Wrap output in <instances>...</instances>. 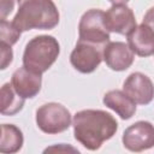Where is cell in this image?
<instances>
[{
  "mask_svg": "<svg viewBox=\"0 0 154 154\" xmlns=\"http://www.w3.org/2000/svg\"><path fill=\"white\" fill-rule=\"evenodd\" d=\"M1 48V70H5L13 60V51L11 46H7L5 43H0Z\"/></svg>",
  "mask_w": 154,
  "mask_h": 154,
  "instance_id": "ac0fdd59",
  "label": "cell"
},
{
  "mask_svg": "<svg viewBox=\"0 0 154 154\" xmlns=\"http://www.w3.org/2000/svg\"><path fill=\"white\" fill-rule=\"evenodd\" d=\"M105 23L109 32L129 35L136 28L134 11L124 1H113L105 12Z\"/></svg>",
  "mask_w": 154,
  "mask_h": 154,
  "instance_id": "ba28073f",
  "label": "cell"
},
{
  "mask_svg": "<svg viewBox=\"0 0 154 154\" xmlns=\"http://www.w3.org/2000/svg\"><path fill=\"white\" fill-rule=\"evenodd\" d=\"M123 91L136 105H148L154 99V84L142 72L130 73L123 83Z\"/></svg>",
  "mask_w": 154,
  "mask_h": 154,
  "instance_id": "9c48e42d",
  "label": "cell"
},
{
  "mask_svg": "<svg viewBox=\"0 0 154 154\" xmlns=\"http://www.w3.org/2000/svg\"><path fill=\"white\" fill-rule=\"evenodd\" d=\"M59 11L51 0H25L19 2L12 24L22 32L31 29L51 30L59 23Z\"/></svg>",
  "mask_w": 154,
  "mask_h": 154,
  "instance_id": "7a4b0ae2",
  "label": "cell"
},
{
  "mask_svg": "<svg viewBox=\"0 0 154 154\" xmlns=\"http://www.w3.org/2000/svg\"><path fill=\"white\" fill-rule=\"evenodd\" d=\"M1 114L14 116L23 109L25 99L20 97L13 89L11 83H5L1 87Z\"/></svg>",
  "mask_w": 154,
  "mask_h": 154,
  "instance_id": "9a60e30c",
  "label": "cell"
},
{
  "mask_svg": "<svg viewBox=\"0 0 154 154\" xmlns=\"http://www.w3.org/2000/svg\"><path fill=\"white\" fill-rule=\"evenodd\" d=\"M105 47L77 41L70 54L71 65L81 73L94 72L103 60Z\"/></svg>",
  "mask_w": 154,
  "mask_h": 154,
  "instance_id": "52a82bcc",
  "label": "cell"
},
{
  "mask_svg": "<svg viewBox=\"0 0 154 154\" xmlns=\"http://www.w3.org/2000/svg\"><path fill=\"white\" fill-rule=\"evenodd\" d=\"M73 136L88 150H97L103 142L112 138L117 130L116 118L102 109H82L72 119Z\"/></svg>",
  "mask_w": 154,
  "mask_h": 154,
  "instance_id": "6da1fadb",
  "label": "cell"
},
{
  "mask_svg": "<svg viewBox=\"0 0 154 154\" xmlns=\"http://www.w3.org/2000/svg\"><path fill=\"white\" fill-rule=\"evenodd\" d=\"M109 38L105 12L100 8H90L84 12L78 23V41L106 47L111 42Z\"/></svg>",
  "mask_w": 154,
  "mask_h": 154,
  "instance_id": "277c9868",
  "label": "cell"
},
{
  "mask_svg": "<svg viewBox=\"0 0 154 154\" xmlns=\"http://www.w3.org/2000/svg\"><path fill=\"white\" fill-rule=\"evenodd\" d=\"M24 137L22 130L13 124L1 125L0 152L1 154H16L23 147Z\"/></svg>",
  "mask_w": 154,
  "mask_h": 154,
  "instance_id": "5bb4252c",
  "label": "cell"
},
{
  "mask_svg": "<svg viewBox=\"0 0 154 154\" xmlns=\"http://www.w3.org/2000/svg\"><path fill=\"white\" fill-rule=\"evenodd\" d=\"M128 46L138 57H149L154 54V30L141 23L126 36Z\"/></svg>",
  "mask_w": 154,
  "mask_h": 154,
  "instance_id": "7c38bea8",
  "label": "cell"
},
{
  "mask_svg": "<svg viewBox=\"0 0 154 154\" xmlns=\"http://www.w3.org/2000/svg\"><path fill=\"white\" fill-rule=\"evenodd\" d=\"M122 142L125 149L141 153L154 147V125L147 120H138L125 129Z\"/></svg>",
  "mask_w": 154,
  "mask_h": 154,
  "instance_id": "8992f818",
  "label": "cell"
},
{
  "mask_svg": "<svg viewBox=\"0 0 154 154\" xmlns=\"http://www.w3.org/2000/svg\"><path fill=\"white\" fill-rule=\"evenodd\" d=\"M142 23L146 24V25H148L150 29L154 30V6H152V7L146 12Z\"/></svg>",
  "mask_w": 154,
  "mask_h": 154,
  "instance_id": "ffe728a7",
  "label": "cell"
},
{
  "mask_svg": "<svg viewBox=\"0 0 154 154\" xmlns=\"http://www.w3.org/2000/svg\"><path fill=\"white\" fill-rule=\"evenodd\" d=\"M36 124L38 129L48 135H55L66 131L72 118L70 111L58 102H48L36 109Z\"/></svg>",
  "mask_w": 154,
  "mask_h": 154,
  "instance_id": "5b68a950",
  "label": "cell"
},
{
  "mask_svg": "<svg viewBox=\"0 0 154 154\" xmlns=\"http://www.w3.org/2000/svg\"><path fill=\"white\" fill-rule=\"evenodd\" d=\"M20 31L12 24V22L0 20V43L13 46L20 37Z\"/></svg>",
  "mask_w": 154,
  "mask_h": 154,
  "instance_id": "2e32d148",
  "label": "cell"
},
{
  "mask_svg": "<svg viewBox=\"0 0 154 154\" xmlns=\"http://www.w3.org/2000/svg\"><path fill=\"white\" fill-rule=\"evenodd\" d=\"M14 6V2L13 1H1V6H0V17H1V20H5L6 19V16L8 13H11L12 8Z\"/></svg>",
  "mask_w": 154,
  "mask_h": 154,
  "instance_id": "d6986e66",
  "label": "cell"
},
{
  "mask_svg": "<svg viewBox=\"0 0 154 154\" xmlns=\"http://www.w3.org/2000/svg\"><path fill=\"white\" fill-rule=\"evenodd\" d=\"M11 84L14 91L23 99L35 97L42 85V75L35 73L26 67L22 66L17 69L11 78Z\"/></svg>",
  "mask_w": 154,
  "mask_h": 154,
  "instance_id": "30bf717a",
  "label": "cell"
},
{
  "mask_svg": "<svg viewBox=\"0 0 154 154\" xmlns=\"http://www.w3.org/2000/svg\"><path fill=\"white\" fill-rule=\"evenodd\" d=\"M42 154H81V152L71 144L57 143V144H52L45 148Z\"/></svg>",
  "mask_w": 154,
  "mask_h": 154,
  "instance_id": "e0dca14e",
  "label": "cell"
},
{
  "mask_svg": "<svg viewBox=\"0 0 154 154\" xmlns=\"http://www.w3.org/2000/svg\"><path fill=\"white\" fill-rule=\"evenodd\" d=\"M102 102L106 107L114 111L122 119H130L136 112V103L123 90H109L103 95Z\"/></svg>",
  "mask_w": 154,
  "mask_h": 154,
  "instance_id": "4fadbf2b",
  "label": "cell"
},
{
  "mask_svg": "<svg viewBox=\"0 0 154 154\" xmlns=\"http://www.w3.org/2000/svg\"><path fill=\"white\" fill-rule=\"evenodd\" d=\"M59 54L60 45L54 36L38 35L25 45L23 66L35 73L42 75L55 63Z\"/></svg>",
  "mask_w": 154,
  "mask_h": 154,
  "instance_id": "3957f363",
  "label": "cell"
},
{
  "mask_svg": "<svg viewBox=\"0 0 154 154\" xmlns=\"http://www.w3.org/2000/svg\"><path fill=\"white\" fill-rule=\"evenodd\" d=\"M103 60L106 65L113 71H125L128 70L134 60L135 54L128 46V43L122 41L109 42L103 51Z\"/></svg>",
  "mask_w": 154,
  "mask_h": 154,
  "instance_id": "8fae6325",
  "label": "cell"
}]
</instances>
